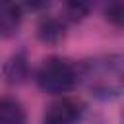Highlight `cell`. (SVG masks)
<instances>
[{
    "mask_svg": "<svg viewBox=\"0 0 124 124\" xmlns=\"http://www.w3.org/2000/svg\"><path fill=\"white\" fill-rule=\"evenodd\" d=\"M0 124H27V114L21 103L10 97L0 99Z\"/></svg>",
    "mask_w": 124,
    "mask_h": 124,
    "instance_id": "cell-7",
    "label": "cell"
},
{
    "mask_svg": "<svg viewBox=\"0 0 124 124\" xmlns=\"http://www.w3.org/2000/svg\"><path fill=\"white\" fill-rule=\"evenodd\" d=\"M105 17L118 25V27H124V2H110L107 8H105Z\"/></svg>",
    "mask_w": 124,
    "mask_h": 124,
    "instance_id": "cell-9",
    "label": "cell"
},
{
    "mask_svg": "<svg viewBox=\"0 0 124 124\" xmlns=\"http://www.w3.org/2000/svg\"><path fill=\"white\" fill-rule=\"evenodd\" d=\"M37 37L46 45H58L64 39V23L54 16H45L37 25Z\"/></svg>",
    "mask_w": 124,
    "mask_h": 124,
    "instance_id": "cell-6",
    "label": "cell"
},
{
    "mask_svg": "<svg viewBox=\"0 0 124 124\" xmlns=\"http://www.w3.org/2000/svg\"><path fill=\"white\" fill-rule=\"evenodd\" d=\"M79 79L99 99H110L124 91V54H105L87 60Z\"/></svg>",
    "mask_w": 124,
    "mask_h": 124,
    "instance_id": "cell-1",
    "label": "cell"
},
{
    "mask_svg": "<svg viewBox=\"0 0 124 124\" xmlns=\"http://www.w3.org/2000/svg\"><path fill=\"white\" fill-rule=\"evenodd\" d=\"M35 79H37V85L45 93L62 95L76 87V83L79 81V70L70 60L52 56V58H46L39 66Z\"/></svg>",
    "mask_w": 124,
    "mask_h": 124,
    "instance_id": "cell-2",
    "label": "cell"
},
{
    "mask_svg": "<svg viewBox=\"0 0 124 124\" xmlns=\"http://www.w3.org/2000/svg\"><path fill=\"white\" fill-rule=\"evenodd\" d=\"M83 114V105L78 99L62 97L54 101L43 116V124H76Z\"/></svg>",
    "mask_w": 124,
    "mask_h": 124,
    "instance_id": "cell-3",
    "label": "cell"
},
{
    "mask_svg": "<svg viewBox=\"0 0 124 124\" xmlns=\"http://www.w3.org/2000/svg\"><path fill=\"white\" fill-rule=\"evenodd\" d=\"M21 6L14 2H0V37H14L21 25Z\"/></svg>",
    "mask_w": 124,
    "mask_h": 124,
    "instance_id": "cell-4",
    "label": "cell"
},
{
    "mask_svg": "<svg viewBox=\"0 0 124 124\" xmlns=\"http://www.w3.org/2000/svg\"><path fill=\"white\" fill-rule=\"evenodd\" d=\"M2 76L8 83L12 85H19L29 78V64L23 52H17L14 56H10L6 60V64L2 66Z\"/></svg>",
    "mask_w": 124,
    "mask_h": 124,
    "instance_id": "cell-5",
    "label": "cell"
},
{
    "mask_svg": "<svg viewBox=\"0 0 124 124\" xmlns=\"http://www.w3.org/2000/svg\"><path fill=\"white\" fill-rule=\"evenodd\" d=\"M89 14V6L83 2H70L64 6V17H68L70 21H79Z\"/></svg>",
    "mask_w": 124,
    "mask_h": 124,
    "instance_id": "cell-8",
    "label": "cell"
}]
</instances>
